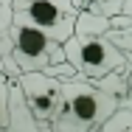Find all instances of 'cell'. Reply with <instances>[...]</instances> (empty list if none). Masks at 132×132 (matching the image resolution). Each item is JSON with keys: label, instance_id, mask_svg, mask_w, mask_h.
<instances>
[{"label": "cell", "instance_id": "obj_1", "mask_svg": "<svg viewBox=\"0 0 132 132\" xmlns=\"http://www.w3.org/2000/svg\"><path fill=\"white\" fill-rule=\"evenodd\" d=\"M121 104L118 96L96 87L90 79H68L62 84V104L51 121V129L56 132H90L101 129L107 118Z\"/></svg>", "mask_w": 132, "mask_h": 132}, {"label": "cell", "instance_id": "obj_2", "mask_svg": "<svg viewBox=\"0 0 132 132\" xmlns=\"http://www.w3.org/2000/svg\"><path fill=\"white\" fill-rule=\"evenodd\" d=\"M65 59L79 70L81 79H98L107 70L127 68L124 53L118 51L104 34H70L62 42Z\"/></svg>", "mask_w": 132, "mask_h": 132}, {"label": "cell", "instance_id": "obj_3", "mask_svg": "<svg viewBox=\"0 0 132 132\" xmlns=\"http://www.w3.org/2000/svg\"><path fill=\"white\" fill-rule=\"evenodd\" d=\"M11 6H14L11 23L39 28L56 42H65L73 34V20L79 9L70 0H11Z\"/></svg>", "mask_w": 132, "mask_h": 132}, {"label": "cell", "instance_id": "obj_4", "mask_svg": "<svg viewBox=\"0 0 132 132\" xmlns=\"http://www.w3.org/2000/svg\"><path fill=\"white\" fill-rule=\"evenodd\" d=\"M9 34H11V56H14L20 73L23 70H42V68L53 65V62L65 59L62 42L51 39L39 28L23 26V23H11Z\"/></svg>", "mask_w": 132, "mask_h": 132}, {"label": "cell", "instance_id": "obj_5", "mask_svg": "<svg viewBox=\"0 0 132 132\" xmlns=\"http://www.w3.org/2000/svg\"><path fill=\"white\" fill-rule=\"evenodd\" d=\"M17 84L31 107V115L37 118V127L51 129V121L56 118L59 104H62V84L65 81H59L56 76L45 73V70H23L17 76Z\"/></svg>", "mask_w": 132, "mask_h": 132}, {"label": "cell", "instance_id": "obj_6", "mask_svg": "<svg viewBox=\"0 0 132 132\" xmlns=\"http://www.w3.org/2000/svg\"><path fill=\"white\" fill-rule=\"evenodd\" d=\"M6 129H14V132L39 129L37 127V118L31 115V107H28L26 96H23V90L17 84V79L9 81V127Z\"/></svg>", "mask_w": 132, "mask_h": 132}, {"label": "cell", "instance_id": "obj_7", "mask_svg": "<svg viewBox=\"0 0 132 132\" xmlns=\"http://www.w3.org/2000/svg\"><path fill=\"white\" fill-rule=\"evenodd\" d=\"M93 84L101 87V90H107V93H112V96H118V98H124V96H127V87H129V65H127V68L107 70L104 76L93 79Z\"/></svg>", "mask_w": 132, "mask_h": 132}, {"label": "cell", "instance_id": "obj_8", "mask_svg": "<svg viewBox=\"0 0 132 132\" xmlns=\"http://www.w3.org/2000/svg\"><path fill=\"white\" fill-rule=\"evenodd\" d=\"M110 28V17L107 14H96V11H76V20H73V34H107Z\"/></svg>", "mask_w": 132, "mask_h": 132}, {"label": "cell", "instance_id": "obj_9", "mask_svg": "<svg viewBox=\"0 0 132 132\" xmlns=\"http://www.w3.org/2000/svg\"><path fill=\"white\" fill-rule=\"evenodd\" d=\"M0 73L9 76V79L20 76V68L14 62V56H11V34H9V28L0 31Z\"/></svg>", "mask_w": 132, "mask_h": 132}, {"label": "cell", "instance_id": "obj_10", "mask_svg": "<svg viewBox=\"0 0 132 132\" xmlns=\"http://www.w3.org/2000/svg\"><path fill=\"white\" fill-rule=\"evenodd\" d=\"M76 9H84V11H96V14H115L121 9L124 0H70Z\"/></svg>", "mask_w": 132, "mask_h": 132}, {"label": "cell", "instance_id": "obj_11", "mask_svg": "<svg viewBox=\"0 0 132 132\" xmlns=\"http://www.w3.org/2000/svg\"><path fill=\"white\" fill-rule=\"evenodd\" d=\"M104 37L121 53H132V26H127V28H107Z\"/></svg>", "mask_w": 132, "mask_h": 132}, {"label": "cell", "instance_id": "obj_12", "mask_svg": "<svg viewBox=\"0 0 132 132\" xmlns=\"http://www.w3.org/2000/svg\"><path fill=\"white\" fill-rule=\"evenodd\" d=\"M9 76L0 73V132L9 127Z\"/></svg>", "mask_w": 132, "mask_h": 132}, {"label": "cell", "instance_id": "obj_13", "mask_svg": "<svg viewBox=\"0 0 132 132\" xmlns=\"http://www.w3.org/2000/svg\"><path fill=\"white\" fill-rule=\"evenodd\" d=\"M11 17H14L11 0H0V31H6V28L11 26Z\"/></svg>", "mask_w": 132, "mask_h": 132}, {"label": "cell", "instance_id": "obj_14", "mask_svg": "<svg viewBox=\"0 0 132 132\" xmlns=\"http://www.w3.org/2000/svg\"><path fill=\"white\" fill-rule=\"evenodd\" d=\"M127 96L132 98V65H129V87H127Z\"/></svg>", "mask_w": 132, "mask_h": 132}]
</instances>
